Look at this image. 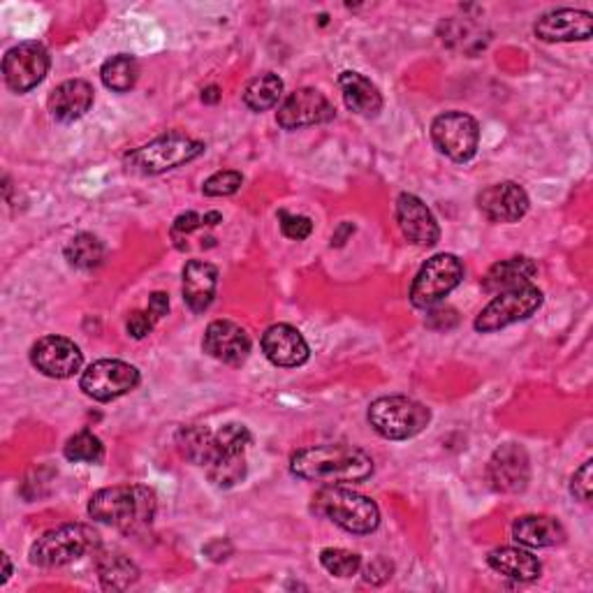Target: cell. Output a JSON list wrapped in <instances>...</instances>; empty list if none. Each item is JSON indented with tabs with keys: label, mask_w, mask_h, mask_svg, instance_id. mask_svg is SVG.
<instances>
[{
	"label": "cell",
	"mask_w": 593,
	"mask_h": 593,
	"mask_svg": "<svg viewBox=\"0 0 593 593\" xmlns=\"http://www.w3.org/2000/svg\"><path fill=\"white\" fill-rule=\"evenodd\" d=\"M179 448L195 466L204 469L215 488L230 490L247 478V445L251 443L249 426L230 422L221 431L191 424L179 431Z\"/></svg>",
	"instance_id": "obj_1"
},
{
	"label": "cell",
	"mask_w": 593,
	"mask_h": 593,
	"mask_svg": "<svg viewBox=\"0 0 593 593\" xmlns=\"http://www.w3.org/2000/svg\"><path fill=\"white\" fill-rule=\"evenodd\" d=\"M290 471L300 480L320 484L364 482L373 475L371 454L345 443L313 445L292 454Z\"/></svg>",
	"instance_id": "obj_2"
},
{
	"label": "cell",
	"mask_w": 593,
	"mask_h": 593,
	"mask_svg": "<svg viewBox=\"0 0 593 593\" xmlns=\"http://www.w3.org/2000/svg\"><path fill=\"white\" fill-rule=\"evenodd\" d=\"M155 510V492L144 484H117V488L96 492L89 501L91 520L114 526L123 533H138L151 526Z\"/></svg>",
	"instance_id": "obj_3"
},
{
	"label": "cell",
	"mask_w": 593,
	"mask_h": 593,
	"mask_svg": "<svg viewBox=\"0 0 593 593\" xmlns=\"http://www.w3.org/2000/svg\"><path fill=\"white\" fill-rule=\"evenodd\" d=\"M313 512L355 535L373 533L381 524L379 505L364 494L341 488V484H328V488H322L313 496Z\"/></svg>",
	"instance_id": "obj_4"
},
{
	"label": "cell",
	"mask_w": 593,
	"mask_h": 593,
	"mask_svg": "<svg viewBox=\"0 0 593 593\" xmlns=\"http://www.w3.org/2000/svg\"><path fill=\"white\" fill-rule=\"evenodd\" d=\"M100 533L89 524H63L42 533L31 547V563L40 569H61L96 552Z\"/></svg>",
	"instance_id": "obj_5"
},
{
	"label": "cell",
	"mask_w": 593,
	"mask_h": 593,
	"mask_svg": "<svg viewBox=\"0 0 593 593\" xmlns=\"http://www.w3.org/2000/svg\"><path fill=\"white\" fill-rule=\"evenodd\" d=\"M429 422V409L409 396H381L369 406V424L388 441H409L422 434Z\"/></svg>",
	"instance_id": "obj_6"
},
{
	"label": "cell",
	"mask_w": 593,
	"mask_h": 593,
	"mask_svg": "<svg viewBox=\"0 0 593 593\" xmlns=\"http://www.w3.org/2000/svg\"><path fill=\"white\" fill-rule=\"evenodd\" d=\"M202 153H204L202 142L185 138V134L179 132H170L149 142L147 147L132 151L128 155V165L130 170L140 174H163L168 170L191 163V160H195Z\"/></svg>",
	"instance_id": "obj_7"
},
{
	"label": "cell",
	"mask_w": 593,
	"mask_h": 593,
	"mask_svg": "<svg viewBox=\"0 0 593 593\" xmlns=\"http://www.w3.org/2000/svg\"><path fill=\"white\" fill-rule=\"evenodd\" d=\"M464 264L452 253H439L420 269L411 285V304L415 309H431L462 283Z\"/></svg>",
	"instance_id": "obj_8"
},
{
	"label": "cell",
	"mask_w": 593,
	"mask_h": 593,
	"mask_svg": "<svg viewBox=\"0 0 593 593\" xmlns=\"http://www.w3.org/2000/svg\"><path fill=\"white\" fill-rule=\"evenodd\" d=\"M541 306H543V292L537 290L533 283L524 288L499 292L475 318V330L482 334L499 332L507 325H515V322L520 320L531 318Z\"/></svg>",
	"instance_id": "obj_9"
},
{
	"label": "cell",
	"mask_w": 593,
	"mask_h": 593,
	"mask_svg": "<svg viewBox=\"0 0 593 593\" xmlns=\"http://www.w3.org/2000/svg\"><path fill=\"white\" fill-rule=\"evenodd\" d=\"M431 140L454 163H466L478 151L480 125L471 114L445 112L431 123Z\"/></svg>",
	"instance_id": "obj_10"
},
{
	"label": "cell",
	"mask_w": 593,
	"mask_h": 593,
	"mask_svg": "<svg viewBox=\"0 0 593 593\" xmlns=\"http://www.w3.org/2000/svg\"><path fill=\"white\" fill-rule=\"evenodd\" d=\"M79 385L96 401H114L140 385V371L121 360H98L82 373Z\"/></svg>",
	"instance_id": "obj_11"
},
{
	"label": "cell",
	"mask_w": 593,
	"mask_h": 593,
	"mask_svg": "<svg viewBox=\"0 0 593 593\" xmlns=\"http://www.w3.org/2000/svg\"><path fill=\"white\" fill-rule=\"evenodd\" d=\"M49 72V51L40 42H21L12 47L3 59L6 84L14 93L36 89Z\"/></svg>",
	"instance_id": "obj_12"
},
{
	"label": "cell",
	"mask_w": 593,
	"mask_h": 593,
	"mask_svg": "<svg viewBox=\"0 0 593 593\" xmlns=\"http://www.w3.org/2000/svg\"><path fill=\"white\" fill-rule=\"evenodd\" d=\"M336 117L334 104L315 89H296L279 107L277 121L283 130L330 123Z\"/></svg>",
	"instance_id": "obj_13"
},
{
	"label": "cell",
	"mask_w": 593,
	"mask_h": 593,
	"mask_svg": "<svg viewBox=\"0 0 593 593\" xmlns=\"http://www.w3.org/2000/svg\"><path fill=\"white\" fill-rule=\"evenodd\" d=\"M488 478L492 488L501 494H522L531 480V460L522 445H501L488 464Z\"/></svg>",
	"instance_id": "obj_14"
},
{
	"label": "cell",
	"mask_w": 593,
	"mask_h": 593,
	"mask_svg": "<svg viewBox=\"0 0 593 593\" xmlns=\"http://www.w3.org/2000/svg\"><path fill=\"white\" fill-rule=\"evenodd\" d=\"M31 362L33 366L49 375V379H72V375L82 369L84 355L79 345L66 336H42L31 348Z\"/></svg>",
	"instance_id": "obj_15"
},
{
	"label": "cell",
	"mask_w": 593,
	"mask_h": 593,
	"mask_svg": "<svg viewBox=\"0 0 593 593\" xmlns=\"http://www.w3.org/2000/svg\"><path fill=\"white\" fill-rule=\"evenodd\" d=\"M202 350L228 366H241L251 355V336L232 320H213L204 332Z\"/></svg>",
	"instance_id": "obj_16"
},
{
	"label": "cell",
	"mask_w": 593,
	"mask_h": 593,
	"mask_svg": "<svg viewBox=\"0 0 593 593\" xmlns=\"http://www.w3.org/2000/svg\"><path fill=\"white\" fill-rule=\"evenodd\" d=\"M478 209L492 223H517L529 211V195L515 181H501L478 195Z\"/></svg>",
	"instance_id": "obj_17"
},
{
	"label": "cell",
	"mask_w": 593,
	"mask_h": 593,
	"mask_svg": "<svg viewBox=\"0 0 593 593\" xmlns=\"http://www.w3.org/2000/svg\"><path fill=\"white\" fill-rule=\"evenodd\" d=\"M396 223L411 244L415 247H434L441 230L431 209L411 193H401L396 198Z\"/></svg>",
	"instance_id": "obj_18"
},
{
	"label": "cell",
	"mask_w": 593,
	"mask_h": 593,
	"mask_svg": "<svg viewBox=\"0 0 593 593\" xmlns=\"http://www.w3.org/2000/svg\"><path fill=\"white\" fill-rule=\"evenodd\" d=\"M535 38L543 42H575L589 40L593 33V14L586 10L561 8L535 21Z\"/></svg>",
	"instance_id": "obj_19"
},
{
	"label": "cell",
	"mask_w": 593,
	"mask_h": 593,
	"mask_svg": "<svg viewBox=\"0 0 593 593\" xmlns=\"http://www.w3.org/2000/svg\"><path fill=\"white\" fill-rule=\"evenodd\" d=\"M262 353L274 366L294 369L309 360V343L292 325H272L262 334Z\"/></svg>",
	"instance_id": "obj_20"
},
{
	"label": "cell",
	"mask_w": 593,
	"mask_h": 593,
	"mask_svg": "<svg viewBox=\"0 0 593 593\" xmlns=\"http://www.w3.org/2000/svg\"><path fill=\"white\" fill-rule=\"evenodd\" d=\"M219 288V269L204 260H191L183 267V302L193 313H204Z\"/></svg>",
	"instance_id": "obj_21"
},
{
	"label": "cell",
	"mask_w": 593,
	"mask_h": 593,
	"mask_svg": "<svg viewBox=\"0 0 593 593\" xmlns=\"http://www.w3.org/2000/svg\"><path fill=\"white\" fill-rule=\"evenodd\" d=\"M49 112L61 123H72L82 119L93 104V87L84 79H70L57 87L49 96Z\"/></svg>",
	"instance_id": "obj_22"
},
{
	"label": "cell",
	"mask_w": 593,
	"mask_h": 593,
	"mask_svg": "<svg viewBox=\"0 0 593 593\" xmlns=\"http://www.w3.org/2000/svg\"><path fill=\"white\" fill-rule=\"evenodd\" d=\"M339 87L343 93V102L350 112L360 117H375L383 110V96L371 79H366L360 72L345 70L339 77Z\"/></svg>",
	"instance_id": "obj_23"
},
{
	"label": "cell",
	"mask_w": 593,
	"mask_h": 593,
	"mask_svg": "<svg viewBox=\"0 0 593 593\" xmlns=\"http://www.w3.org/2000/svg\"><path fill=\"white\" fill-rule=\"evenodd\" d=\"M512 537L526 547H556L565 543V529L559 520L547 515H524L512 524Z\"/></svg>",
	"instance_id": "obj_24"
},
{
	"label": "cell",
	"mask_w": 593,
	"mask_h": 593,
	"mask_svg": "<svg viewBox=\"0 0 593 593\" xmlns=\"http://www.w3.org/2000/svg\"><path fill=\"white\" fill-rule=\"evenodd\" d=\"M537 277V267L531 258H507L503 262H496L488 274L482 279V288L488 292H505L531 285Z\"/></svg>",
	"instance_id": "obj_25"
},
{
	"label": "cell",
	"mask_w": 593,
	"mask_h": 593,
	"mask_svg": "<svg viewBox=\"0 0 593 593\" xmlns=\"http://www.w3.org/2000/svg\"><path fill=\"white\" fill-rule=\"evenodd\" d=\"M488 563L496 573L520 582H533L543 573V565L537 561V556L522 547H496L490 552Z\"/></svg>",
	"instance_id": "obj_26"
},
{
	"label": "cell",
	"mask_w": 593,
	"mask_h": 593,
	"mask_svg": "<svg viewBox=\"0 0 593 593\" xmlns=\"http://www.w3.org/2000/svg\"><path fill=\"white\" fill-rule=\"evenodd\" d=\"M98 575H100L102 589L107 591H125L140 580L138 565H134L128 556L117 554V552L102 554L98 559Z\"/></svg>",
	"instance_id": "obj_27"
},
{
	"label": "cell",
	"mask_w": 593,
	"mask_h": 593,
	"mask_svg": "<svg viewBox=\"0 0 593 593\" xmlns=\"http://www.w3.org/2000/svg\"><path fill=\"white\" fill-rule=\"evenodd\" d=\"M100 79L107 89L114 93H128L140 79V63L130 53H117V57L107 59L100 68Z\"/></svg>",
	"instance_id": "obj_28"
},
{
	"label": "cell",
	"mask_w": 593,
	"mask_h": 593,
	"mask_svg": "<svg viewBox=\"0 0 593 593\" xmlns=\"http://www.w3.org/2000/svg\"><path fill=\"white\" fill-rule=\"evenodd\" d=\"M283 96V82L274 72H264L247 84L244 104L253 112H267L279 104Z\"/></svg>",
	"instance_id": "obj_29"
},
{
	"label": "cell",
	"mask_w": 593,
	"mask_h": 593,
	"mask_svg": "<svg viewBox=\"0 0 593 593\" xmlns=\"http://www.w3.org/2000/svg\"><path fill=\"white\" fill-rule=\"evenodd\" d=\"M104 244L89 232H82L70 239V244L66 247V260L77 267V269H96L104 262Z\"/></svg>",
	"instance_id": "obj_30"
},
{
	"label": "cell",
	"mask_w": 593,
	"mask_h": 593,
	"mask_svg": "<svg viewBox=\"0 0 593 593\" xmlns=\"http://www.w3.org/2000/svg\"><path fill=\"white\" fill-rule=\"evenodd\" d=\"M63 452L66 460L74 464H100L104 456V445L91 431H79V434L68 439Z\"/></svg>",
	"instance_id": "obj_31"
},
{
	"label": "cell",
	"mask_w": 593,
	"mask_h": 593,
	"mask_svg": "<svg viewBox=\"0 0 593 593\" xmlns=\"http://www.w3.org/2000/svg\"><path fill=\"white\" fill-rule=\"evenodd\" d=\"M221 221H223V215H221L219 211H209V213H204V215H200V213H195V211H185V213H181L179 219L174 221V225H172V239H174L177 249L183 251V249H185L183 241H185L188 237H191L193 232H198V230H202V228L219 225Z\"/></svg>",
	"instance_id": "obj_32"
},
{
	"label": "cell",
	"mask_w": 593,
	"mask_h": 593,
	"mask_svg": "<svg viewBox=\"0 0 593 593\" xmlns=\"http://www.w3.org/2000/svg\"><path fill=\"white\" fill-rule=\"evenodd\" d=\"M320 563L325 565V571L334 577H353L362 571V559L355 552H348L341 547H328L320 552Z\"/></svg>",
	"instance_id": "obj_33"
},
{
	"label": "cell",
	"mask_w": 593,
	"mask_h": 593,
	"mask_svg": "<svg viewBox=\"0 0 593 593\" xmlns=\"http://www.w3.org/2000/svg\"><path fill=\"white\" fill-rule=\"evenodd\" d=\"M241 183H244V177H241L239 172L234 170H223V172H215L211 174L204 185H202V193L207 198H228V195H234Z\"/></svg>",
	"instance_id": "obj_34"
},
{
	"label": "cell",
	"mask_w": 593,
	"mask_h": 593,
	"mask_svg": "<svg viewBox=\"0 0 593 593\" xmlns=\"http://www.w3.org/2000/svg\"><path fill=\"white\" fill-rule=\"evenodd\" d=\"M279 221H281L283 234L288 239H294V241H302L313 232V223H311V219H306V215H294L288 211H279Z\"/></svg>",
	"instance_id": "obj_35"
},
{
	"label": "cell",
	"mask_w": 593,
	"mask_h": 593,
	"mask_svg": "<svg viewBox=\"0 0 593 593\" xmlns=\"http://www.w3.org/2000/svg\"><path fill=\"white\" fill-rule=\"evenodd\" d=\"M591 466H593V462H584V464L575 471V475H573V480H571V494H573L577 501H582V503H586V501L591 499V490H593V482H591Z\"/></svg>",
	"instance_id": "obj_36"
},
{
	"label": "cell",
	"mask_w": 593,
	"mask_h": 593,
	"mask_svg": "<svg viewBox=\"0 0 593 593\" xmlns=\"http://www.w3.org/2000/svg\"><path fill=\"white\" fill-rule=\"evenodd\" d=\"M153 322H155V318L149 311H132L125 328H128V334L132 339H144V336L151 334Z\"/></svg>",
	"instance_id": "obj_37"
},
{
	"label": "cell",
	"mask_w": 593,
	"mask_h": 593,
	"mask_svg": "<svg viewBox=\"0 0 593 593\" xmlns=\"http://www.w3.org/2000/svg\"><path fill=\"white\" fill-rule=\"evenodd\" d=\"M392 571H394V565L388 559H373L364 569V582L375 584V586L385 584L392 577Z\"/></svg>",
	"instance_id": "obj_38"
},
{
	"label": "cell",
	"mask_w": 593,
	"mask_h": 593,
	"mask_svg": "<svg viewBox=\"0 0 593 593\" xmlns=\"http://www.w3.org/2000/svg\"><path fill=\"white\" fill-rule=\"evenodd\" d=\"M170 311V296L165 292H153L149 296V313L160 320V318H165Z\"/></svg>",
	"instance_id": "obj_39"
},
{
	"label": "cell",
	"mask_w": 593,
	"mask_h": 593,
	"mask_svg": "<svg viewBox=\"0 0 593 593\" xmlns=\"http://www.w3.org/2000/svg\"><path fill=\"white\" fill-rule=\"evenodd\" d=\"M202 100H207V102H215V100H219V89H215V87L207 89V93H202Z\"/></svg>",
	"instance_id": "obj_40"
},
{
	"label": "cell",
	"mask_w": 593,
	"mask_h": 593,
	"mask_svg": "<svg viewBox=\"0 0 593 593\" xmlns=\"http://www.w3.org/2000/svg\"><path fill=\"white\" fill-rule=\"evenodd\" d=\"M3 563H6V575H3V584L10 580V575H12V565H10V556L8 554H3Z\"/></svg>",
	"instance_id": "obj_41"
}]
</instances>
